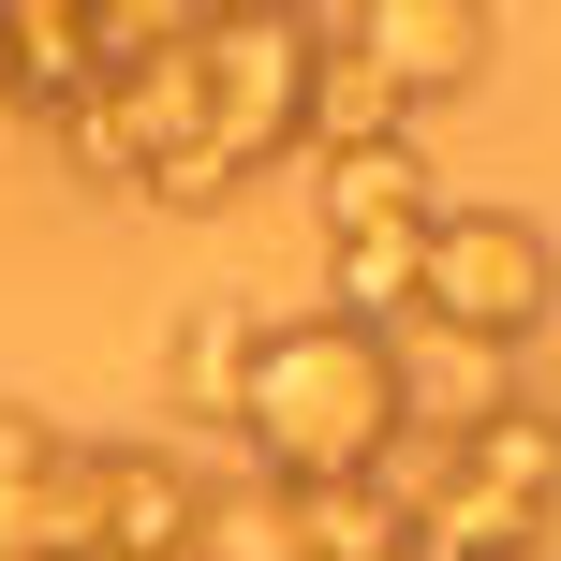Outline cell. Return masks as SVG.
<instances>
[{"mask_svg": "<svg viewBox=\"0 0 561 561\" xmlns=\"http://www.w3.org/2000/svg\"><path fill=\"white\" fill-rule=\"evenodd\" d=\"M547 517H561V414L517 399L473 444H444V488L414 503V533L444 561H517V547H547Z\"/></svg>", "mask_w": 561, "mask_h": 561, "instance_id": "obj_3", "label": "cell"}, {"mask_svg": "<svg viewBox=\"0 0 561 561\" xmlns=\"http://www.w3.org/2000/svg\"><path fill=\"white\" fill-rule=\"evenodd\" d=\"M148 207H163V222H207V207H237V178L207 163V148H178V163H148Z\"/></svg>", "mask_w": 561, "mask_h": 561, "instance_id": "obj_13", "label": "cell"}, {"mask_svg": "<svg viewBox=\"0 0 561 561\" xmlns=\"http://www.w3.org/2000/svg\"><path fill=\"white\" fill-rule=\"evenodd\" d=\"M207 473L178 444H89V561H178Z\"/></svg>", "mask_w": 561, "mask_h": 561, "instance_id": "obj_5", "label": "cell"}, {"mask_svg": "<svg viewBox=\"0 0 561 561\" xmlns=\"http://www.w3.org/2000/svg\"><path fill=\"white\" fill-rule=\"evenodd\" d=\"M385 134H414V104H399L385 89V59L355 45V15H340V0H310V163H325V148H385Z\"/></svg>", "mask_w": 561, "mask_h": 561, "instance_id": "obj_7", "label": "cell"}, {"mask_svg": "<svg viewBox=\"0 0 561 561\" xmlns=\"http://www.w3.org/2000/svg\"><path fill=\"white\" fill-rule=\"evenodd\" d=\"M252 355H266L252 280H207V296L178 310V340H163V399H178V414H207V428H237V385H252Z\"/></svg>", "mask_w": 561, "mask_h": 561, "instance_id": "obj_9", "label": "cell"}, {"mask_svg": "<svg viewBox=\"0 0 561 561\" xmlns=\"http://www.w3.org/2000/svg\"><path fill=\"white\" fill-rule=\"evenodd\" d=\"M310 207H325V237H385V222H428L444 178H428L414 134H385V148H325L310 163Z\"/></svg>", "mask_w": 561, "mask_h": 561, "instance_id": "obj_10", "label": "cell"}, {"mask_svg": "<svg viewBox=\"0 0 561 561\" xmlns=\"http://www.w3.org/2000/svg\"><path fill=\"white\" fill-rule=\"evenodd\" d=\"M517 561H561V547H517Z\"/></svg>", "mask_w": 561, "mask_h": 561, "instance_id": "obj_14", "label": "cell"}, {"mask_svg": "<svg viewBox=\"0 0 561 561\" xmlns=\"http://www.w3.org/2000/svg\"><path fill=\"white\" fill-rule=\"evenodd\" d=\"M89 89H104V59H89V0H0V104L59 134Z\"/></svg>", "mask_w": 561, "mask_h": 561, "instance_id": "obj_8", "label": "cell"}, {"mask_svg": "<svg viewBox=\"0 0 561 561\" xmlns=\"http://www.w3.org/2000/svg\"><path fill=\"white\" fill-rule=\"evenodd\" d=\"M59 148H75V178H104V193H148V148H134V118H118V89H89V104L59 118Z\"/></svg>", "mask_w": 561, "mask_h": 561, "instance_id": "obj_12", "label": "cell"}, {"mask_svg": "<svg viewBox=\"0 0 561 561\" xmlns=\"http://www.w3.org/2000/svg\"><path fill=\"white\" fill-rule=\"evenodd\" d=\"M178 561H296V488H266V473H207L193 547H178Z\"/></svg>", "mask_w": 561, "mask_h": 561, "instance_id": "obj_11", "label": "cell"}, {"mask_svg": "<svg viewBox=\"0 0 561 561\" xmlns=\"http://www.w3.org/2000/svg\"><path fill=\"white\" fill-rule=\"evenodd\" d=\"M561 310V252H547V222L533 207H428V252H414V325H444V340H473V355H517Z\"/></svg>", "mask_w": 561, "mask_h": 561, "instance_id": "obj_2", "label": "cell"}, {"mask_svg": "<svg viewBox=\"0 0 561 561\" xmlns=\"http://www.w3.org/2000/svg\"><path fill=\"white\" fill-rule=\"evenodd\" d=\"M355 45L385 59V89H399V104L428 118L444 89H473V75H488L503 15H488V0H369V15H355Z\"/></svg>", "mask_w": 561, "mask_h": 561, "instance_id": "obj_6", "label": "cell"}, {"mask_svg": "<svg viewBox=\"0 0 561 561\" xmlns=\"http://www.w3.org/2000/svg\"><path fill=\"white\" fill-rule=\"evenodd\" d=\"M310 134V15H207V163L266 178Z\"/></svg>", "mask_w": 561, "mask_h": 561, "instance_id": "obj_4", "label": "cell"}, {"mask_svg": "<svg viewBox=\"0 0 561 561\" xmlns=\"http://www.w3.org/2000/svg\"><path fill=\"white\" fill-rule=\"evenodd\" d=\"M237 444L266 488H340L399 444V355L340 310H266V355L237 385Z\"/></svg>", "mask_w": 561, "mask_h": 561, "instance_id": "obj_1", "label": "cell"}]
</instances>
